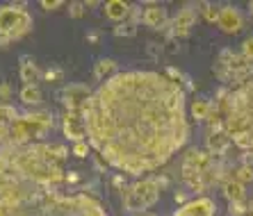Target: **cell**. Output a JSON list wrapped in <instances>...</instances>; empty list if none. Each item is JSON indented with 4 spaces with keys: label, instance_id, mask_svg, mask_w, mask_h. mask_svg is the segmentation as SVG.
I'll return each instance as SVG.
<instances>
[{
    "label": "cell",
    "instance_id": "6da1fadb",
    "mask_svg": "<svg viewBox=\"0 0 253 216\" xmlns=\"http://www.w3.org/2000/svg\"><path fill=\"white\" fill-rule=\"evenodd\" d=\"M78 114L89 148L130 176L165 166L189 139L185 91L158 71L114 73Z\"/></svg>",
    "mask_w": 253,
    "mask_h": 216
},
{
    "label": "cell",
    "instance_id": "7a4b0ae2",
    "mask_svg": "<svg viewBox=\"0 0 253 216\" xmlns=\"http://www.w3.org/2000/svg\"><path fill=\"white\" fill-rule=\"evenodd\" d=\"M0 216H107L87 193H59L0 162Z\"/></svg>",
    "mask_w": 253,
    "mask_h": 216
},
{
    "label": "cell",
    "instance_id": "3957f363",
    "mask_svg": "<svg viewBox=\"0 0 253 216\" xmlns=\"http://www.w3.org/2000/svg\"><path fill=\"white\" fill-rule=\"evenodd\" d=\"M217 114L224 135L237 148L253 152V80L226 94Z\"/></svg>",
    "mask_w": 253,
    "mask_h": 216
},
{
    "label": "cell",
    "instance_id": "277c9868",
    "mask_svg": "<svg viewBox=\"0 0 253 216\" xmlns=\"http://www.w3.org/2000/svg\"><path fill=\"white\" fill-rule=\"evenodd\" d=\"M32 30V16L21 5L0 7V46H7L12 41L25 36Z\"/></svg>",
    "mask_w": 253,
    "mask_h": 216
},
{
    "label": "cell",
    "instance_id": "5b68a950",
    "mask_svg": "<svg viewBox=\"0 0 253 216\" xmlns=\"http://www.w3.org/2000/svg\"><path fill=\"white\" fill-rule=\"evenodd\" d=\"M50 128H53V114H48V111H37V114L18 116L12 128L9 146H25L28 141L43 137Z\"/></svg>",
    "mask_w": 253,
    "mask_h": 216
},
{
    "label": "cell",
    "instance_id": "8992f818",
    "mask_svg": "<svg viewBox=\"0 0 253 216\" xmlns=\"http://www.w3.org/2000/svg\"><path fill=\"white\" fill-rule=\"evenodd\" d=\"M160 198V184L155 180H141L126 191L124 205L130 212H144L151 205H155Z\"/></svg>",
    "mask_w": 253,
    "mask_h": 216
},
{
    "label": "cell",
    "instance_id": "52a82bcc",
    "mask_svg": "<svg viewBox=\"0 0 253 216\" xmlns=\"http://www.w3.org/2000/svg\"><path fill=\"white\" fill-rule=\"evenodd\" d=\"M219 75L224 80H230V82H249V77H253V62H249L247 57L242 55H235L226 50L221 55V69H219Z\"/></svg>",
    "mask_w": 253,
    "mask_h": 216
},
{
    "label": "cell",
    "instance_id": "ba28073f",
    "mask_svg": "<svg viewBox=\"0 0 253 216\" xmlns=\"http://www.w3.org/2000/svg\"><path fill=\"white\" fill-rule=\"evenodd\" d=\"M21 116L14 105H7V103H0V146L5 148L9 146V137H12V128L16 118Z\"/></svg>",
    "mask_w": 253,
    "mask_h": 216
},
{
    "label": "cell",
    "instance_id": "9c48e42d",
    "mask_svg": "<svg viewBox=\"0 0 253 216\" xmlns=\"http://www.w3.org/2000/svg\"><path fill=\"white\" fill-rule=\"evenodd\" d=\"M217 214V203L212 198H196L192 203L183 205L176 212V216H214Z\"/></svg>",
    "mask_w": 253,
    "mask_h": 216
},
{
    "label": "cell",
    "instance_id": "30bf717a",
    "mask_svg": "<svg viewBox=\"0 0 253 216\" xmlns=\"http://www.w3.org/2000/svg\"><path fill=\"white\" fill-rule=\"evenodd\" d=\"M217 23H219V28H221V32H226V35H235V32L242 30L244 21H242V14L237 12L235 7H224V9H219Z\"/></svg>",
    "mask_w": 253,
    "mask_h": 216
},
{
    "label": "cell",
    "instance_id": "8fae6325",
    "mask_svg": "<svg viewBox=\"0 0 253 216\" xmlns=\"http://www.w3.org/2000/svg\"><path fill=\"white\" fill-rule=\"evenodd\" d=\"M62 130H64L66 139L73 141V144L87 141V137H84V125H83V121H80V114H78V111H69V114H66L64 123H62Z\"/></svg>",
    "mask_w": 253,
    "mask_h": 216
},
{
    "label": "cell",
    "instance_id": "7c38bea8",
    "mask_svg": "<svg viewBox=\"0 0 253 216\" xmlns=\"http://www.w3.org/2000/svg\"><path fill=\"white\" fill-rule=\"evenodd\" d=\"M89 96H91V91H89L84 84H71L64 91V105L69 107V111H80L83 103Z\"/></svg>",
    "mask_w": 253,
    "mask_h": 216
},
{
    "label": "cell",
    "instance_id": "4fadbf2b",
    "mask_svg": "<svg viewBox=\"0 0 253 216\" xmlns=\"http://www.w3.org/2000/svg\"><path fill=\"white\" fill-rule=\"evenodd\" d=\"M130 14V7L128 2H124V0H110V2H105V16L110 18V21H124V18H128Z\"/></svg>",
    "mask_w": 253,
    "mask_h": 216
},
{
    "label": "cell",
    "instance_id": "5bb4252c",
    "mask_svg": "<svg viewBox=\"0 0 253 216\" xmlns=\"http://www.w3.org/2000/svg\"><path fill=\"white\" fill-rule=\"evenodd\" d=\"M144 23L151 25V28L160 30L167 25V14L162 12V9H158V7H148L146 12H144Z\"/></svg>",
    "mask_w": 253,
    "mask_h": 216
},
{
    "label": "cell",
    "instance_id": "9a60e30c",
    "mask_svg": "<svg viewBox=\"0 0 253 216\" xmlns=\"http://www.w3.org/2000/svg\"><path fill=\"white\" fill-rule=\"evenodd\" d=\"M21 80L25 82V84H35V80L39 77V69L35 66V62L30 57H21Z\"/></svg>",
    "mask_w": 253,
    "mask_h": 216
},
{
    "label": "cell",
    "instance_id": "2e32d148",
    "mask_svg": "<svg viewBox=\"0 0 253 216\" xmlns=\"http://www.w3.org/2000/svg\"><path fill=\"white\" fill-rule=\"evenodd\" d=\"M192 23H194V12H192V9H183V12L178 14L176 21H173V32H176L178 36L187 35V30L192 28Z\"/></svg>",
    "mask_w": 253,
    "mask_h": 216
},
{
    "label": "cell",
    "instance_id": "e0dca14e",
    "mask_svg": "<svg viewBox=\"0 0 253 216\" xmlns=\"http://www.w3.org/2000/svg\"><path fill=\"white\" fill-rule=\"evenodd\" d=\"M212 103H208V100H194L192 103V116L196 118V121H206V118H210L212 114Z\"/></svg>",
    "mask_w": 253,
    "mask_h": 216
},
{
    "label": "cell",
    "instance_id": "ac0fdd59",
    "mask_svg": "<svg viewBox=\"0 0 253 216\" xmlns=\"http://www.w3.org/2000/svg\"><path fill=\"white\" fill-rule=\"evenodd\" d=\"M21 100H23L25 105H37L39 100H42V91L37 84H25L21 87Z\"/></svg>",
    "mask_w": 253,
    "mask_h": 216
},
{
    "label": "cell",
    "instance_id": "d6986e66",
    "mask_svg": "<svg viewBox=\"0 0 253 216\" xmlns=\"http://www.w3.org/2000/svg\"><path fill=\"white\" fill-rule=\"evenodd\" d=\"M224 193L228 196L233 203H240L242 198H244V184H240V182H235V180H230V182H226L224 184Z\"/></svg>",
    "mask_w": 253,
    "mask_h": 216
},
{
    "label": "cell",
    "instance_id": "ffe728a7",
    "mask_svg": "<svg viewBox=\"0 0 253 216\" xmlns=\"http://www.w3.org/2000/svg\"><path fill=\"white\" fill-rule=\"evenodd\" d=\"M114 69H117V64H114L112 59H100L98 64H96V77H112L114 75Z\"/></svg>",
    "mask_w": 253,
    "mask_h": 216
},
{
    "label": "cell",
    "instance_id": "44dd1931",
    "mask_svg": "<svg viewBox=\"0 0 253 216\" xmlns=\"http://www.w3.org/2000/svg\"><path fill=\"white\" fill-rule=\"evenodd\" d=\"M235 182H240V184H249V182H253V166H240V169L235 171Z\"/></svg>",
    "mask_w": 253,
    "mask_h": 216
},
{
    "label": "cell",
    "instance_id": "7402d4cb",
    "mask_svg": "<svg viewBox=\"0 0 253 216\" xmlns=\"http://www.w3.org/2000/svg\"><path fill=\"white\" fill-rule=\"evenodd\" d=\"M89 150H91V148H89L87 141H78V144H73V155H76V157H80V159L87 157Z\"/></svg>",
    "mask_w": 253,
    "mask_h": 216
},
{
    "label": "cell",
    "instance_id": "603a6c76",
    "mask_svg": "<svg viewBox=\"0 0 253 216\" xmlns=\"http://www.w3.org/2000/svg\"><path fill=\"white\" fill-rule=\"evenodd\" d=\"M242 57H247L249 62H253V36H249L244 43H242Z\"/></svg>",
    "mask_w": 253,
    "mask_h": 216
},
{
    "label": "cell",
    "instance_id": "cb8c5ba5",
    "mask_svg": "<svg viewBox=\"0 0 253 216\" xmlns=\"http://www.w3.org/2000/svg\"><path fill=\"white\" fill-rule=\"evenodd\" d=\"M42 7H43V9H59V7H62V2H59V0H57V2H42Z\"/></svg>",
    "mask_w": 253,
    "mask_h": 216
},
{
    "label": "cell",
    "instance_id": "d4e9b609",
    "mask_svg": "<svg viewBox=\"0 0 253 216\" xmlns=\"http://www.w3.org/2000/svg\"><path fill=\"white\" fill-rule=\"evenodd\" d=\"M71 14H73V16H83V7H80V5H71Z\"/></svg>",
    "mask_w": 253,
    "mask_h": 216
},
{
    "label": "cell",
    "instance_id": "484cf974",
    "mask_svg": "<svg viewBox=\"0 0 253 216\" xmlns=\"http://www.w3.org/2000/svg\"><path fill=\"white\" fill-rule=\"evenodd\" d=\"M66 182L76 184V182H78V173H66Z\"/></svg>",
    "mask_w": 253,
    "mask_h": 216
},
{
    "label": "cell",
    "instance_id": "4316f807",
    "mask_svg": "<svg viewBox=\"0 0 253 216\" xmlns=\"http://www.w3.org/2000/svg\"><path fill=\"white\" fill-rule=\"evenodd\" d=\"M148 216H155V214H148Z\"/></svg>",
    "mask_w": 253,
    "mask_h": 216
},
{
    "label": "cell",
    "instance_id": "83f0119b",
    "mask_svg": "<svg viewBox=\"0 0 253 216\" xmlns=\"http://www.w3.org/2000/svg\"><path fill=\"white\" fill-rule=\"evenodd\" d=\"M251 216H253V214H251Z\"/></svg>",
    "mask_w": 253,
    "mask_h": 216
}]
</instances>
